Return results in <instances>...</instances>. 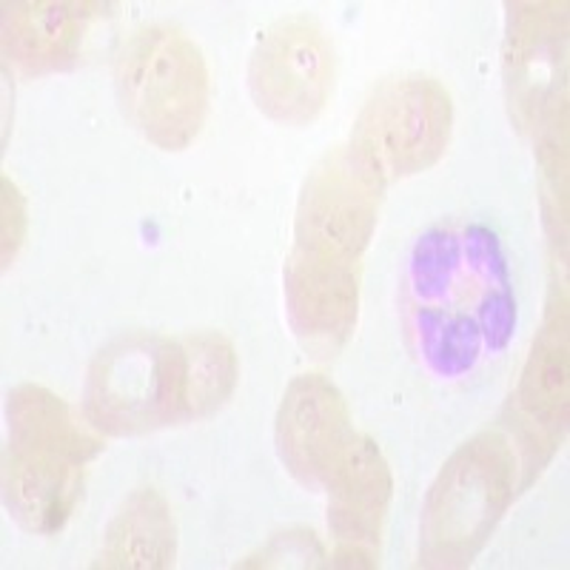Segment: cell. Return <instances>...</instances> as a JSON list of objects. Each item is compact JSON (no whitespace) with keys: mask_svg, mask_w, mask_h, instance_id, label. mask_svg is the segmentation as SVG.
<instances>
[{"mask_svg":"<svg viewBox=\"0 0 570 570\" xmlns=\"http://www.w3.org/2000/svg\"><path fill=\"white\" fill-rule=\"evenodd\" d=\"M0 186H3V197H0V206H3V223H0L3 266H12V259L18 257L20 246L27 240V203H23V195L9 177H3Z\"/></svg>","mask_w":570,"mask_h":570,"instance_id":"obj_18","label":"cell"},{"mask_svg":"<svg viewBox=\"0 0 570 570\" xmlns=\"http://www.w3.org/2000/svg\"><path fill=\"white\" fill-rule=\"evenodd\" d=\"M177 531L169 502L155 488H137L106 528L95 568L163 570L175 564Z\"/></svg>","mask_w":570,"mask_h":570,"instance_id":"obj_15","label":"cell"},{"mask_svg":"<svg viewBox=\"0 0 570 570\" xmlns=\"http://www.w3.org/2000/svg\"><path fill=\"white\" fill-rule=\"evenodd\" d=\"M104 3H3V55L20 75H49L75 63L89 23Z\"/></svg>","mask_w":570,"mask_h":570,"instance_id":"obj_14","label":"cell"},{"mask_svg":"<svg viewBox=\"0 0 570 570\" xmlns=\"http://www.w3.org/2000/svg\"><path fill=\"white\" fill-rule=\"evenodd\" d=\"M323 488L328 491V531L334 537L328 564L351 570L376 568L394 493L391 468L380 445L371 436L356 434Z\"/></svg>","mask_w":570,"mask_h":570,"instance_id":"obj_11","label":"cell"},{"mask_svg":"<svg viewBox=\"0 0 570 570\" xmlns=\"http://www.w3.org/2000/svg\"><path fill=\"white\" fill-rule=\"evenodd\" d=\"M337 78V58L328 32L314 18L277 20L248 63V89L257 109L274 124L305 126L328 106Z\"/></svg>","mask_w":570,"mask_h":570,"instance_id":"obj_8","label":"cell"},{"mask_svg":"<svg viewBox=\"0 0 570 570\" xmlns=\"http://www.w3.org/2000/svg\"><path fill=\"white\" fill-rule=\"evenodd\" d=\"M363 263H337L292 248L283 268L285 314L308 354L334 356L345 348L360 317Z\"/></svg>","mask_w":570,"mask_h":570,"instance_id":"obj_13","label":"cell"},{"mask_svg":"<svg viewBox=\"0 0 570 570\" xmlns=\"http://www.w3.org/2000/svg\"><path fill=\"white\" fill-rule=\"evenodd\" d=\"M383 188L385 183L351 146L331 149L303 183L292 248L337 263H363Z\"/></svg>","mask_w":570,"mask_h":570,"instance_id":"obj_7","label":"cell"},{"mask_svg":"<svg viewBox=\"0 0 570 570\" xmlns=\"http://www.w3.org/2000/svg\"><path fill=\"white\" fill-rule=\"evenodd\" d=\"M568 297L559 292L522 365L511 405L513 420L505 428L519 460L525 462L528 485L548 465L568 428Z\"/></svg>","mask_w":570,"mask_h":570,"instance_id":"obj_10","label":"cell"},{"mask_svg":"<svg viewBox=\"0 0 570 570\" xmlns=\"http://www.w3.org/2000/svg\"><path fill=\"white\" fill-rule=\"evenodd\" d=\"M519 465L505 428L480 431L448 456L422 502V568H465L480 557L522 488Z\"/></svg>","mask_w":570,"mask_h":570,"instance_id":"obj_3","label":"cell"},{"mask_svg":"<svg viewBox=\"0 0 570 570\" xmlns=\"http://www.w3.org/2000/svg\"><path fill=\"white\" fill-rule=\"evenodd\" d=\"M454 129V104L445 86L428 75H402L376 86L351 131V149L380 180L428 171L445 155Z\"/></svg>","mask_w":570,"mask_h":570,"instance_id":"obj_6","label":"cell"},{"mask_svg":"<svg viewBox=\"0 0 570 570\" xmlns=\"http://www.w3.org/2000/svg\"><path fill=\"white\" fill-rule=\"evenodd\" d=\"M356 436L345 396L323 374H299L285 389L274 440L285 471L305 488H323Z\"/></svg>","mask_w":570,"mask_h":570,"instance_id":"obj_12","label":"cell"},{"mask_svg":"<svg viewBox=\"0 0 570 570\" xmlns=\"http://www.w3.org/2000/svg\"><path fill=\"white\" fill-rule=\"evenodd\" d=\"M517 285L491 226L440 223L411 246L400 279L405 348L436 380H465L505 354L517 331Z\"/></svg>","mask_w":570,"mask_h":570,"instance_id":"obj_1","label":"cell"},{"mask_svg":"<svg viewBox=\"0 0 570 570\" xmlns=\"http://www.w3.org/2000/svg\"><path fill=\"white\" fill-rule=\"evenodd\" d=\"M180 340L186 348L188 422L206 420L214 411H220L237 389L240 360L232 340L220 331H191Z\"/></svg>","mask_w":570,"mask_h":570,"instance_id":"obj_16","label":"cell"},{"mask_svg":"<svg viewBox=\"0 0 570 570\" xmlns=\"http://www.w3.org/2000/svg\"><path fill=\"white\" fill-rule=\"evenodd\" d=\"M568 7L508 3L505 83L511 115L537 137L568 129Z\"/></svg>","mask_w":570,"mask_h":570,"instance_id":"obj_9","label":"cell"},{"mask_svg":"<svg viewBox=\"0 0 570 570\" xmlns=\"http://www.w3.org/2000/svg\"><path fill=\"white\" fill-rule=\"evenodd\" d=\"M83 416L106 436H142L186 425V348L180 337L131 331L95 354Z\"/></svg>","mask_w":570,"mask_h":570,"instance_id":"obj_5","label":"cell"},{"mask_svg":"<svg viewBox=\"0 0 570 570\" xmlns=\"http://www.w3.org/2000/svg\"><path fill=\"white\" fill-rule=\"evenodd\" d=\"M9 442L3 454V499L23 531L49 537L63 531L78 511L86 468L104 451V440L43 385L9 391Z\"/></svg>","mask_w":570,"mask_h":570,"instance_id":"obj_2","label":"cell"},{"mask_svg":"<svg viewBox=\"0 0 570 570\" xmlns=\"http://www.w3.org/2000/svg\"><path fill=\"white\" fill-rule=\"evenodd\" d=\"M115 83L129 124L157 149L180 151L200 135L212 80L200 46L183 29H137L117 55Z\"/></svg>","mask_w":570,"mask_h":570,"instance_id":"obj_4","label":"cell"},{"mask_svg":"<svg viewBox=\"0 0 570 570\" xmlns=\"http://www.w3.org/2000/svg\"><path fill=\"white\" fill-rule=\"evenodd\" d=\"M325 551L312 531H285L272 537L266 548H259L237 568H323Z\"/></svg>","mask_w":570,"mask_h":570,"instance_id":"obj_17","label":"cell"}]
</instances>
